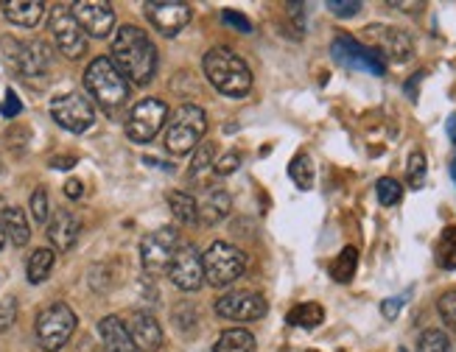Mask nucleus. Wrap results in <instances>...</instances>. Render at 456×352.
<instances>
[{
    "instance_id": "c9c22d12",
    "label": "nucleus",
    "mask_w": 456,
    "mask_h": 352,
    "mask_svg": "<svg viewBox=\"0 0 456 352\" xmlns=\"http://www.w3.org/2000/svg\"><path fill=\"white\" fill-rule=\"evenodd\" d=\"M328 12L333 17H341V20H348V17H356L361 12V4L358 0H328Z\"/></svg>"
},
{
    "instance_id": "c756f323",
    "label": "nucleus",
    "mask_w": 456,
    "mask_h": 352,
    "mask_svg": "<svg viewBox=\"0 0 456 352\" xmlns=\"http://www.w3.org/2000/svg\"><path fill=\"white\" fill-rule=\"evenodd\" d=\"M289 176H292V182L302 190H311L314 188V163H311V156L308 154H297L292 165H289Z\"/></svg>"
},
{
    "instance_id": "20e7f679",
    "label": "nucleus",
    "mask_w": 456,
    "mask_h": 352,
    "mask_svg": "<svg viewBox=\"0 0 456 352\" xmlns=\"http://www.w3.org/2000/svg\"><path fill=\"white\" fill-rule=\"evenodd\" d=\"M84 87L90 90V95L96 98L101 107H121L129 98V82L126 76L116 68L109 56H99L92 59L84 70Z\"/></svg>"
},
{
    "instance_id": "ea45409f",
    "label": "nucleus",
    "mask_w": 456,
    "mask_h": 352,
    "mask_svg": "<svg viewBox=\"0 0 456 352\" xmlns=\"http://www.w3.org/2000/svg\"><path fill=\"white\" fill-rule=\"evenodd\" d=\"M0 112H4L6 117H17V115L23 112V104H20V98H17V95H14L12 90L6 92V101L0 104Z\"/></svg>"
},
{
    "instance_id": "79ce46f5",
    "label": "nucleus",
    "mask_w": 456,
    "mask_h": 352,
    "mask_svg": "<svg viewBox=\"0 0 456 352\" xmlns=\"http://www.w3.org/2000/svg\"><path fill=\"white\" fill-rule=\"evenodd\" d=\"M451 249H456V227H448L443 232V241H440V246H436V254H440V252H451Z\"/></svg>"
},
{
    "instance_id": "37998d69",
    "label": "nucleus",
    "mask_w": 456,
    "mask_h": 352,
    "mask_svg": "<svg viewBox=\"0 0 456 352\" xmlns=\"http://www.w3.org/2000/svg\"><path fill=\"white\" fill-rule=\"evenodd\" d=\"M65 196H68V199H82V196H84V185L79 180H68L65 182Z\"/></svg>"
},
{
    "instance_id": "5701e85b",
    "label": "nucleus",
    "mask_w": 456,
    "mask_h": 352,
    "mask_svg": "<svg viewBox=\"0 0 456 352\" xmlns=\"http://www.w3.org/2000/svg\"><path fill=\"white\" fill-rule=\"evenodd\" d=\"M0 227L6 229V238L14 246H26L31 241V227H28V219L20 207H6L0 212Z\"/></svg>"
},
{
    "instance_id": "e433bc0d",
    "label": "nucleus",
    "mask_w": 456,
    "mask_h": 352,
    "mask_svg": "<svg viewBox=\"0 0 456 352\" xmlns=\"http://www.w3.org/2000/svg\"><path fill=\"white\" fill-rule=\"evenodd\" d=\"M238 168H241V154H238V151H227L224 156H219V160H216L213 173H219V176H230V173H236Z\"/></svg>"
},
{
    "instance_id": "7c9ffc66",
    "label": "nucleus",
    "mask_w": 456,
    "mask_h": 352,
    "mask_svg": "<svg viewBox=\"0 0 456 352\" xmlns=\"http://www.w3.org/2000/svg\"><path fill=\"white\" fill-rule=\"evenodd\" d=\"M375 196H378V202H381L384 207H392L401 202V196H404V188L397 180H392V176H381V180L375 182Z\"/></svg>"
},
{
    "instance_id": "2eb2a0df",
    "label": "nucleus",
    "mask_w": 456,
    "mask_h": 352,
    "mask_svg": "<svg viewBox=\"0 0 456 352\" xmlns=\"http://www.w3.org/2000/svg\"><path fill=\"white\" fill-rule=\"evenodd\" d=\"M269 305L258 291H230L221 300H216V316L230 322H255L263 319Z\"/></svg>"
},
{
    "instance_id": "a18cd8bd",
    "label": "nucleus",
    "mask_w": 456,
    "mask_h": 352,
    "mask_svg": "<svg viewBox=\"0 0 456 352\" xmlns=\"http://www.w3.org/2000/svg\"><path fill=\"white\" fill-rule=\"evenodd\" d=\"M73 163H76L73 156H53V160H51V165H53V168H62V171H65V168H70Z\"/></svg>"
},
{
    "instance_id": "f704fd0d",
    "label": "nucleus",
    "mask_w": 456,
    "mask_h": 352,
    "mask_svg": "<svg viewBox=\"0 0 456 352\" xmlns=\"http://www.w3.org/2000/svg\"><path fill=\"white\" fill-rule=\"evenodd\" d=\"M48 193H45V188H36L34 193H31V219L36 221V224H45L48 221Z\"/></svg>"
},
{
    "instance_id": "58836bf2",
    "label": "nucleus",
    "mask_w": 456,
    "mask_h": 352,
    "mask_svg": "<svg viewBox=\"0 0 456 352\" xmlns=\"http://www.w3.org/2000/svg\"><path fill=\"white\" fill-rule=\"evenodd\" d=\"M14 316H17V302L12 297H6L0 302V330H9L14 324Z\"/></svg>"
},
{
    "instance_id": "09e8293b",
    "label": "nucleus",
    "mask_w": 456,
    "mask_h": 352,
    "mask_svg": "<svg viewBox=\"0 0 456 352\" xmlns=\"http://www.w3.org/2000/svg\"><path fill=\"white\" fill-rule=\"evenodd\" d=\"M451 176H453V182H456V156H453V163H451Z\"/></svg>"
},
{
    "instance_id": "1a4fd4ad",
    "label": "nucleus",
    "mask_w": 456,
    "mask_h": 352,
    "mask_svg": "<svg viewBox=\"0 0 456 352\" xmlns=\"http://www.w3.org/2000/svg\"><path fill=\"white\" fill-rule=\"evenodd\" d=\"M51 117L62 129L82 134L96 124V109H92V104L82 92H65V95H56L51 101Z\"/></svg>"
},
{
    "instance_id": "4c0bfd02",
    "label": "nucleus",
    "mask_w": 456,
    "mask_h": 352,
    "mask_svg": "<svg viewBox=\"0 0 456 352\" xmlns=\"http://www.w3.org/2000/svg\"><path fill=\"white\" fill-rule=\"evenodd\" d=\"M221 20L227 26H233V28H238L241 34H252V23L246 20L244 14H238V12H233V9H224L221 12Z\"/></svg>"
},
{
    "instance_id": "b1692460",
    "label": "nucleus",
    "mask_w": 456,
    "mask_h": 352,
    "mask_svg": "<svg viewBox=\"0 0 456 352\" xmlns=\"http://www.w3.org/2000/svg\"><path fill=\"white\" fill-rule=\"evenodd\" d=\"M213 352H255V336L244 327H230L219 336Z\"/></svg>"
},
{
    "instance_id": "4468645a",
    "label": "nucleus",
    "mask_w": 456,
    "mask_h": 352,
    "mask_svg": "<svg viewBox=\"0 0 456 352\" xmlns=\"http://www.w3.org/2000/svg\"><path fill=\"white\" fill-rule=\"evenodd\" d=\"M168 277L185 293L199 291L204 285V263H202V254L196 252L194 244H180L174 260L168 266Z\"/></svg>"
},
{
    "instance_id": "a878e982",
    "label": "nucleus",
    "mask_w": 456,
    "mask_h": 352,
    "mask_svg": "<svg viewBox=\"0 0 456 352\" xmlns=\"http://www.w3.org/2000/svg\"><path fill=\"white\" fill-rule=\"evenodd\" d=\"M213 168H216V146L213 143H202L194 151V163H191L188 176H191V182H199V185L207 188V176L213 173Z\"/></svg>"
},
{
    "instance_id": "c03bdc74",
    "label": "nucleus",
    "mask_w": 456,
    "mask_h": 352,
    "mask_svg": "<svg viewBox=\"0 0 456 352\" xmlns=\"http://www.w3.org/2000/svg\"><path fill=\"white\" fill-rule=\"evenodd\" d=\"M436 263H440L443 268H448V271H453V268H456V249L440 252V254H436Z\"/></svg>"
},
{
    "instance_id": "ddd939ff",
    "label": "nucleus",
    "mask_w": 456,
    "mask_h": 352,
    "mask_svg": "<svg viewBox=\"0 0 456 352\" xmlns=\"http://www.w3.org/2000/svg\"><path fill=\"white\" fill-rule=\"evenodd\" d=\"M180 249V235L171 227H160L155 232H148L140 241V260L148 274H163L168 271L171 260Z\"/></svg>"
},
{
    "instance_id": "6ab92c4d",
    "label": "nucleus",
    "mask_w": 456,
    "mask_h": 352,
    "mask_svg": "<svg viewBox=\"0 0 456 352\" xmlns=\"http://www.w3.org/2000/svg\"><path fill=\"white\" fill-rule=\"evenodd\" d=\"M82 235V221L79 215L70 210H56L53 219L48 221V241L60 249V252H70L76 244H79Z\"/></svg>"
},
{
    "instance_id": "9b49d317",
    "label": "nucleus",
    "mask_w": 456,
    "mask_h": 352,
    "mask_svg": "<svg viewBox=\"0 0 456 352\" xmlns=\"http://www.w3.org/2000/svg\"><path fill=\"white\" fill-rule=\"evenodd\" d=\"M364 39L372 51H378L384 56V62H395V65H404L412 59L414 53V43L412 36L404 28H395V26H367L364 28Z\"/></svg>"
},
{
    "instance_id": "cd10ccee",
    "label": "nucleus",
    "mask_w": 456,
    "mask_h": 352,
    "mask_svg": "<svg viewBox=\"0 0 456 352\" xmlns=\"http://www.w3.org/2000/svg\"><path fill=\"white\" fill-rule=\"evenodd\" d=\"M53 263H56V254L51 249H36L31 252V258L26 263V274H28V283H45L48 274L53 271Z\"/></svg>"
},
{
    "instance_id": "72a5a7b5",
    "label": "nucleus",
    "mask_w": 456,
    "mask_h": 352,
    "mask_svg": "<svg viewBox=\"0 0 456 352\" xmlns=\"http://www.w3.org/2000/svg\"><path fill=\"white\" fill-rule=\"evenodd\" d=\"M436 308H440V316H443V322H445L451 330H456V288L445 291L443 297L436 300Z\"/></svg>"
},
{
    "instance_id": "a19ab883",
    "label": "nucleus",
    "mask_w": 456,
    "mask_h": 352,
    "mask_svg": "<svg viewBox=\"0 0 456 352\" xmlns=\"http://www.w3.org/2000/svg\"><path fill=\"white\" fill-rule=\"evenodd\" d=\"M404 305H406V297H389V300L381 302V313H384L387 319H395L397 313H401Z\"/></svg>"
},
{
    "instance_id": "f03ea898",
    "label": "nucleus",
    "mask_w": 456,
    "mask_h": 352,
    "mask_svg": "<svg viewBox=\"0 0 456 352\" xmlns=\"http://www.w3.org/2000/svg\"><path fill=\"white\" fill-rule=\"evenodd\" d=\"M204 76L221 95L241 98L252 90V70L244 59L227 45H216L204 53Z\"/></svg>"
},
{
    "instance_id": "49530a36",
    "label": "nucleus",
    "mask_w": 456,
    "mask_h": 352,
    "mask_svg": "<svg viewBox=\"0 0 456 352\" xmlns=\"http://www.w3.org/2000/svg\"><path fill=\"white\" fill-rule=\"evenodd\" d=\"M448 134H451V140L456 143V115L448 121Z\"/></svg>"
},
{
    "instance_id": "f8f14e48",
    "label": "nucleus",
    "mask_w": 456,
    "mask_h": 352,
    "mask_svg": "<svg viewBox=\"0 0 456 352\" xmlns=\"http://www.w3.org/2000/svg\"><path fill=\"white\" fill-rule=\"evenodd\" d=\"M0 48L6 51L12 68L26 78L43 76L51 68V48L40 43V39H34V43H17V39L6 36L4 43H0Z\"/></svg>"
},
{
    "instance_id": "393cba45",
    "label": "nucleus",
    "mask_w": 456,
    "mask_h": 352,
    "mask_svg": "<svg viewBox=\"0 0 456 352\" xmlns=\"http://www.w3.org/2000/svg\"><path fill=\"white\" fill-rule=\"evenodd\" d=\"M168 207H171V212H174V219L180 224H196L199 221V202L194 199L191 193L171 190L168 193Z\"/></svg>"
},
{
    "instance_id": "c85d7f7f",
    "label": "nucleus",
    "mask_w": 456,
    "mask_h": 352,
    "mask_svg": "<svg viewBox=\"0 0 456 352\" xmlns=\"http://www.w3.org/2000/svg\"><path fill=\"white\" fill-rule=\"evenodd\" d=\"M356 268H358V252H356V246H345L336 254V260L331 263V277L336 283H350Z\"/></svg>"
},
{
    "instance_id": "7ed1b4c3",
    "label": "nucleus",
    "mask_w": 456,
    "mask_h": 352,
    "mask_svg": "<svg viewBox=\"0 0 456 352\" xmlns=\"http://www.w3.org/2000/svg\"><path fill=\"white\" fill-rule=\"evenodd\" d=\"M207 132V115L196 104H182L171 112L165 124V148L174 156H185L202 146Z\"/></svg>"
},
{
    "instance_id": "412c9836",
    "label": "nucleus",
    "mask_w": 456,
    "mask_h": 352,
    "mask_svg": "<svg viewBox=\"0 0 456 352\" xmlns=\"http://www.w3.org/2000/svg\"><path fill=\"white\" fill-rule=\"evenodd\" d=\"M99 336L107 352H138L135 341L129 336V327L118 316H104L99 322Z\"/></svg>"
},
{
    "instance_id": "de8ad7c7",
    "label": "nucleus",
    "mask_w": 456,
    "mask_h": 352,
    "mask_svg": "<svg viewBox=\"0 0 456 352\" xmlns=\"http://www.w3.org/2000/svg\"><path fill=\"white\" fill-rule=\"evenodd\" d=\"M4 246H6V229L0 227V252H4Z\"/></svg>"
},
{
    "instance_id": "dca6fc26",
    "label": "nucleus",
    "mask_w": 456,
    "mask_h": 352,
    "mask_svg": "<svg viewBox=\"0 0 456 352\" xmlns=\"http://www.w3.org/2000/svg\"><path fill=\"white\" fill-rule=\"evenodd\" d=\"M143 14L151 26L163 36H177L188 23H191V6L182 0H148L143 6Z\"/></svg>"
},
{
    "instance_id": "9d476101",
    "label": "nucleus",
    "mask_w": 456,
    "mask_h": 352,
    "mask_svg": "<svg viewBox=\"0 0 456 352\" xmlns=\"http://www.w3.org/2000/svg\"><path fill=\"white\" fill-rule=\"evenodd\" d=\"M48 28L53 34V43H56V48H60V53H65L68 59L84 56V51H87V34L82 31L79 23H76L70 6H53L51 17H48Z\"/></svg>"
},
{
    "instance_id": "473e14b6",
    "label": "nucleus",
    "mask_w": 456,
    "mask_h": 352,
    "mask_svg": "<svg viewBox=\"0 0 456 352\" xmlns=\"http://www.w3.org/2000/svg\"><path fill=\"white\" fill-rule=\"evenodd\" d=\"M417 352H451V341L443 330H426L417 339Z\"/></svg>"
},
{
    "instance_id": "423d86ee",
    "label": "nucleus",
    "mask_w": 456,
    "mask_h": 352,
    "mask_svg": "<svg viewBox=\"0 0 456 352\" xmlns=\"http://www.w3.org/2000/svg\"><path fill=\"white\" fill-rule=\"evenodd\" d=\"M34 332H36V341H40V347L45 352L62 349L76 332V313L65 302H51L36 313Z\"/></svg>"
},
{
    "instance_id": "aec40b11",
    "label": "nucleus",
    "mask_w": 456,
    "mask_h": 352,
    "mask_svg": "<svg viewBox=\"0 0 456 352\" xmlns=\"http://www.w3.org/2000/svg\"><path fill=\"white\" fill-rule=\"evenodd\" d=\"M233 210V196L227 193L224 188L219 185H207L204 193H202V199H199V221L204 227H216L221 224L227 215H230Z\"/></svg>"
},
{
    "instance_id": "2f4dec72",
    "label": "nucleus",
    "mask_w": 456,
    "mask_h": 352,
    "mask_svg": "<svg viewBox=\"0 0 456 352\" xmlns=\"http://www.w3.org/2000/svg\"><path fill=\"white\" fill-rule=\"evenodd\" d=\"M426 154L423 151H412L409 165H406V180L414 190H420L426 185Z\"/></svg>"
},
{
    "instance_id": "f3484780",
    "label": "nucleus",
    "mask_w": 456,
    "mask_h": 352,
    "mask_svg": "<svg viewBox=\"0 0 456 352\" xmlns=\"http://www.w3.org/2000/svg\"><path fill=\"white\" fill-rule=\"evenodd\" d=\"M70 12L76 17V23L82 26V31L90 36L104 39L116 28V9L104 4V0H79V4L70 6Z\"/></svg>"
},
{
    "instance_id": "f257e3e1",
    "label": "nucleus",
    "mask_w": 456,
    "mask_h": 352,
    "mask_svg": "<svg viewBox=\"0 0 456 352\" xmlns=\"http://www.w3.org/2000/svg\"><path fill=\"white\" fill-rule=\"evenodd\" d=\"M112 62L132 84H148L157 73V48L138 26H121L112 36Z\"/></svg>"
},
{
    "instance_id": "a211bd4d",
    "label": "nucleus",
    "mask_w": 456,
    "mask_h": 352,
    "mask_svg": "<svg viewBox=\"0 0 456 352\" xmlns=\"http://www.w3.org/2000/svg\"><path fill=\"white\" fill-rule=\"evenodd\" d=\"M126 327H129V336H132V341H135L138 349H143V352H157L160 349V344H163V327H160V322L155 316H151V313L135 310L129 316Z\"/></svg>"
},
{
    "instance_id": "6e6552de",
    "label": "nucleus",
    "mask_w": 456,
    "mask_h": 352,
    "mask_svg": "<svg viewBox=\"0 0 456 352\" xmlns=\"http://www.w3.org/2000/svg\"><path fill=\"white\" fill-rule=\"evenodd\" d=\"M165 121H168L165 101H160V98H143V101L132 107L126 117V137L132 143H148L155 140Z\"/></svg>"
},
{
    "instance_id": "0eeeda50",
    "label": "nucleus",
    "mask_w": 456,
    "mask_h": 352,
    "mask_svg": "<svg viewBox=\"0 0 456 352\" xmlns=\"http://www.w3.org/2000/svg\"><path fill=\"white\" fill-rule=\"evenodd\" d=\"M331 56L333 62L341 65L345 70H358V73H370V76H387V62L384 56L372 51L370 45L358 43V39L341 34L333 39L331 45Z\"/></svg>"
},
{
    "instance_id": "bb28decb",
    "label": "nucleus",
    "mask_w": 456,
    "mask_h": 352,
    "mask_svg": "<svg viewBox=\"0 0 456 352\" xmlns=\"http://www.w3.org/2000/svg\"><path fill=\"white\" fill-rule=\"evenodd\" d=\"M286 319H289L292 327L314 330V327H319L322 322H325V310H322V305H316V302H302V305H294L289 310Z\"/></svg>"
},
{
    "instance_id": "4be33fe9",
    "label": "nucleus",
    "mask_w": 456,
    "mask_h": 352,
    "mask_svg": "<svg viewBox=\"0 0 456 352\" xmlns=\"http://www.w3.org/2000/svg\"><path fill=\"white\" fill-rule=\"evenodd\" d=\"M4 17L14 26L34 28L45 17V4H40V0H6Z\"/></svg>"
},
{
    "instance_id": "39448f33",
    "label": "nucleus",
    "mask_w": 456,
    "mask_h": 352,
    "mask_svg": "<svg viewBox=\"0 0 456 352\" xmlns=\"http://www.w3.org/2000/svg\"><path fill=\"white\" fill-rule=\"evenodd\" d=\"M202 263H204V283H211L213 288H227L238 277H244L246 254L233 244L216 241L202 254Z\"/></svg>"
}]
</instances>
